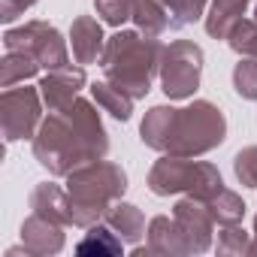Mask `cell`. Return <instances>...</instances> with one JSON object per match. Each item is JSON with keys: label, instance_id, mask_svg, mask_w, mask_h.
<instances>
[{"label": "cell", "instance_id": "obj_5", "mask_svg": "<svg viewBox=\"0 0 257 257\" xmlns=\"http://www.w3.org/2000/svg\"><path fill=\"white\" fill-rule=\"evenodd\" d=\"M224 188L221 170L209 161L164 155L149 170V191L155 197H173V194H191L200 200H209Z\"/></svg>", "mask_w": 257, "mask_h": 257}, {"label": "cell", "instance_id": "obj_19", "mask_svg": "<svg viewBox=\"0 0 257 257\" xmlns=\"http://www.w3.org/2000/svg\"><path fill=\"white\" fill-rule=\"evenodd\" d=\"M40 61L31 52H19V49H7L4 61H0V88H16L31 82L40 73Z\"/></svg>", "mask_w": 257, "mask_h": 257}, {"label": "cell", "instance_id": "obj_10", "mask_svg": "<svg viewBox=\"0 0 257 257\" xmlns=\"http://www.w3.org/2000/svg\"><path fill=\"white\" fill-rule=\"evenodd\" d=\"M88 85V76H85V67L82 64H67V67H58V70H46V76L40 79V94H43V103L49 112L55 109H64L70 106L82 88Z\"/></svg>", "mask_w": 257, "mask_h": 257}, {"label": "cell", "instance_id": "obj_11", "mask_svg": "<svg viewBox=\"0 0 257 257\" xmlns=\"http://www.w3.org/2000/svg\"><path fill=\"white\" fill-rule=\"evenodd\" d=\"M22 242H25V248L31 251V257L58 254V251H64V245H67L64 224L49 221V218L31 212V215L25 218V224H22Z\"/></svg>", "mask_w": 257, "mask_h": 257}, {"label": "cell", "instance_id": "obj_27", "mask_svg": "<svg viewBox=\"0 0 257 257\" xmlns=\"http://www.w3.org/2000/svg\"><path fill=\"white\" fill-rule=\"evenodd\" d=\"M134 4L137 0H94L97 16L112 28H121L124 22H134Z\"/></svg>", "mask_w": 257, "mask_h": 257}, {"label": "cell", "instance_id": "obj_1", "mask_svg": "<svg viewBox=\"0 0 257 257\" xmlns=\"http://www.w3.org/2000/svg\"><path fill=\"white\" fill-rule=\"evenodd\" d=\"M94 100L76 97L70 106L55 109L43 118L37 137L31 140L34 158L49 176L67 179L76 167L103 161L109 155V134Z\"/></svg>", "mask_w": 257, "mask_h": 257}, {"label": "cell", "instance_id": "obj_15", "mask_svg": "<svg viewBox=\"0 0 257 257\" xmlns=\"http://www.w3.org/2000/svg\"><path fill=\"white\" fill-rule=\"evenodd\" d=\"M251 0H209L206 10V34L212 40H227L230 31L245 19Z\"/></svg>", "mask_w": 257, "mask_h": 257}, {"label": "cell", "instance_id": "obj_16", "mask_svg": "<svg viewBox=\"0 0 257 257\" xmlns=\"http://www.w3.org/2000/svg\"><path fill=\"white\" fill-rule=\"evenodd\" d=\"M127 245H137L143 236H146V215H143V209L140 206H134V203H124V200H118L109 212H106V218H103Z\"/></svg>", "mask_w": 257, "mask_h": 257}, {"label": "cell", "instance_id": "obj_24", "mask_svg": "<svg viewBox=\"0 0 257 257\" xmlns=\"http://www.w3.org/2000/svg\"><path fill=\"white\" fill-rule=\"evenodd\" d=\"M218 254L224 257H239V254H251V233L242 230V224H227L218 233Z\"/></svg>", "mask_w": 257, "mask_h": 257}, {"label": "cell", "instance_id": "obj_28", "mask_svg": "<svg viewBox=\"0 0 257 257\" xmlns=\"http://www.w3.org/2000/svg\"><path fill=\"white\" fill-rule=\"evenodd\" d=\"M233 173H236L242 188H257V146H248V149L236 152Z\"/></svg>", "mask_w": 257, "mask_h": 257}, {"label": "cell", "instance_id": "obj_29", "mask_svg": "<svg viewBox=\"0 0 257 257\" xmlns=\"http://www.w3.org/2000/svg\"><path fill=\"white\" fill-rule=\"evenodd\" d=\"M37 0H0V22H16L19 16H25Z\"/></svg>", "mask_w": 257, "mask_h": 257}, {"label": "cell", "instance_id": "obj_13", "mask_svg": "<svg viewBox=\"0 0 257 257\" xmlns=\"http://www.w3.org/2000/svg\"><path fill=\"white\" fill-rule=\"evenodd\" d=\"M31 212L58 221L64 227H73V212H70V194L67 188L55 185V182H40L31 191Z\"/></svg>", "mask_w": 257, "mask_h": 257}, {"label": "cell", "instance_id": "obj_9", "mask_svg": "<svg viewBox=\"0 0 257 257\" xmlns=\"http://www.w3.org/2000/svg\"><path fill=\"white\" fill-rule=\"evenodd\" d=\"M173 218L182 230V239L188 245V254H206L212 248V233H215V218L200 197H182L173 206Z\"/></svg>", "mask_w": 257, "mask_h": 257}, {"label": "cell", "instance_id": "obj_23", "mask_svg": "<svg viewBox=\"0 0 257 257\" xmlns=\"http://www.w3.org/2000/svg\"><path fill=\"white\" fill-rule=\"evenodd\" d=\"M164 7L170 13V28L179 31V28H188V25L206 19L209 0H164Z\"/></svg>", "mask_w": 257, "mask_h": 257}, {"label": "cell", "instance_id": "obj_12", "mask_svg": "<svg viewBox=\"0 0 257 257\" xmlns=\"http://www.w3.org/2000/svg\"><path fill=\"white\" fill-rule=\"evenodd\" d=\"M70 49L76 64H100L103 49H106V37H103V25L94 16H79L70 25Z\"/></svg>", "mask_w": 257, "mask_h": 257}, {"label": "cell", "instance_id": "obj_31", "mask_svg": "<svg viewBox=\"0 0 257 257\" xmlns=\"http://www.w3.org/2000/svg\"><path fill=\"white\" fill-rule=\"evenodd\" d=\"M254 19H257V7H254Z\"/></svg>", "mask_w": 257, "mask_h": 257}, {"label": "cell", "instance_id": "obj_30", "mask_svg": "<svg viewBox=\"0 0 257 257\" xmlns=\"http://www.w3.org/2000/svg\"><path fill=\"white\" fill-rule=\"evenodd\" d=\"M251 254H257V215H254V230H251Z\"/></svg>", "mask_w": 257, "mask_h": 257}, {"label": "cell", "instance_id": "obj_20", "mask_svg": "<svg viewBox=\"0 0 257 257\" xmlns=\"http://www.w3.org/2000/svg\"><path fill=\"white\" fill-rule=\"evenodd\" d=\"M91 97H94V103H97L103 112H109L115 121H131V115H134V97L127 94V91H121V88H115L112 82L100 79V82L91 85Z\"/></svg>", "mask_w": 257, "mask_h": 257}, {"label": "cell", "instance_id": "obj_4", "mask_svg": "<svg viewBox=\"0 0 257 257\" xmlns=\"http://www.w3.org/2000/svg\"><path fill=\"white\" fill-rule=\"evenodd\" d=\"M227 140V118L224 112L209 100H194L173 112L170 121V140L164 155L179 158H203L224 146Z\"/></svg>", "mask_w": 257, "mask_h": 257}, {"label": "cell", "instance_id": "obj_14", "mask_svg": "<svg viewBox=\"0 0 257 257\" xmlns=\"http://www.w3.org/2000/svg\"><path fill=\"white\" fill-rule=\"evenodd\" d=\"M146 239H149L152 254H164V257H185L188 254V245L182 239V230H179L176 218H167V215L152 218L149 230H146Z\"/></svg>", "mask_w": 257, "mask_h": 257}, {"label": "cell", "instance_id": "obj_6", "mask_svg": "<svg viewBox=\"0 0 257 257\" xmlns=\"http://www.w3.org/2000/svg\"><path fill=\"white\" fill-rule=\"evenodd\" d=\"M203 49L191 40H173L170 46H164V58H161V91L170 100H191L200 88L203 79Z\"/></svg>", "mask_w": 257, "mask_h": 257}, {"label": "cell", "instance_id": "obj_21", "mask_svg": "<svg viewBox=\"0 0 257 257\" xmlns=\"http://www.w3.org/2000/svg\"><path fill=\"white\" fill-rule=\"evenodd\" d=\"M134 25H137V31L152 34V37H161V34L173 31L164 0H137L134 4Z\"/></svg>", "mask_w": 257, "mask_h": 257}, {"label": "cell", "instance_id": "obj_3", "mask_svg": "<svg viewBox=\"0 0 257 257\" xmlns=\"http://www.w3.org/2000/svg\"><path fill=\"white\" fill-rule=\"evenodd\" d=\"M124 191H127V173L121 170V164L103 158L76 167L67 176L73 227L88 230L91 224H100L106 212L124 197Z\"/></svg>", "mask_w": 257, "mask_h": 257}, {"label": "cell", "instance_id": "obj_22", "mask_svg": "<svg viewBox=\"0 0 257 257\" xmlns=\"http://www.w3.org/2000/svg\"><path fill=\"white\" fill-rule=\"evenodd\" d=\"M206 206H209V212H212V218H215L218 227L242 224V218H245V212H248V206L242 203V197H239L236 191H230V188H221L218 194H212V197L206 200Z\"/></svg>", "mask_w": 257, "mask_h": 257}, {"label": "cell", "instance_id": "obj_8", "mask_svg": "<svg viewBox=\"0 0 257 257\" xmlns=\"http://www.w3.org/2000/svg\"><path fill=\"white\" fill-rule=\"evenodd\" d=\"M4 49L31 52L43 70H58L70 64V49L61 31L49 22H25L22 28H10L4 34Z\"/></svg>", "mask_w": 257, "mask_h": 257}, {"label": "cell", "instance_id": "obj_26", "mask_svg": "<svg viewBox=\"0 0 257 257\" xmlns=\"http://www.w3.org/2000/svg\"><path fill=\"white\" fill-rule=\"evenodd\" d=\"M233 88L242 100H257V58H239L233 67Z\"/></svg>", "mask_w": 257, "mask_h": 257}, {"label": "cell", "instance_id": "obj_18", "mask_svg": "<svg viewBox=\"0 0 257 257\" xmlns=\"http://www.w3.org/2000/svg\"><path fill=\"white\" fill-rule=\"evenodd\" d=\"M173 112L176 106H152L140 124V140L146 149H155V152H167V140H170V121H173Z\"/></svg>", "mask_w": 257, "mask_h": 257}, {"label": "cell", "instance_id": "obj_25", "mask_svg": "<svg viewBox=\"0 0 257 257\" xmlns=\"http://www.w3.org/2000/svg\"><path fill=\"white\" fill-rule=\"evenodd\" d=\"M227 46H230L239 58H257V19H242V22L230 31Z\"/></svg>", "mask_w": 257, "mask_h": 257}, {"label": "cell", "instance_id": "obj_2", "mask_svg": "<svg viewBox=\"0 0 257 257\" xmlns=\"http://www.w3.org/2000/svg\"><path fill=\"white\" fill-rule=\"evenodd\" d=\"M161 58H164V43L158 37L118 28L106 40L103 58H100L103 79L127 91L134 100H143L161 73Z\"/></svg>", "mask_w": 257, "mask_h": 257}, {"label": "cell", "instance_id": "obj_17", "mask_svg": "<svg viewBox=\"0 0 257 257\" xmlns=\"http://www.w3.org/2000/svg\"><path fill=\"white\" fill-rule=\"evenodd\" d=\"M124 239L109 227V224H91L85 236L76 242V254L82 257H118L124 251Z\"/></svg>", "mask_w": 257, "mask_h": 257}, {"label": "cell", "instance_id": "obj_7", "mask_svg": "<svg viewBox=\"0 0 257 257\" xmlns=\"http://www.w3.org/2000/svg\"><path fill=\"white\" fill-rule=\"evenodd\" d=\"M43 94L40 85L31 88L16 85V88H4L0 94V127H4V140L7 143H19V140H34L40 124H43Z\"/></svg>", "mask_w": 257, "mask_h": 257}]
</instances>
